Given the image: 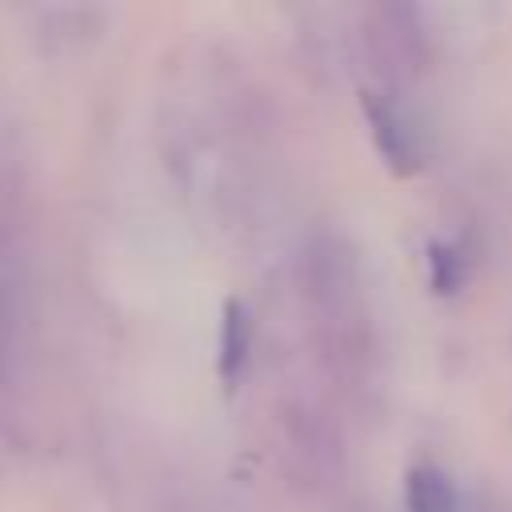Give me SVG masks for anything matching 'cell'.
Segmentation results:
<instances>
[{"instance_id":"obj_1","label":"cell","mask_w":512,"mask_h":512,"mask_svg":"<svg viewBox=\"0 0 512 512\" xmlns=\"http://www.w3.org/2000/svg\"><path fill=\"white\" fill-rule=\"evenodd\" d=\"M404 500H408V512H456V488L432 464H416L408 472Z\"/></svg>"},{"instance_id":"obj_2","label":"cell","mask_w":512,"mask_h":512,"mask_svg":"<svg viewBox=\"0 0 512 512\" xmlns=\"http://www.w3.org/2000/svg\"><path fill=\"white\" fill-rule=\"evenodd\" d=\"M368 108V120H372V136H376V148L384 152V160L392 168H412L416 164V152H412V140L404 132V124L384 108V104H364Z\"/></svg>"},{"instance_id":"obj_3","label":"cell","mask_w":512,"mask_h":512,"mask_svg":"<svg viewBox=\"0 0 512 512\" xmlns=\"http://www.w3.org/2000/svg\"><path fill=\"white\" fill-rule=\"evenodd\" d=\"M244 352H248V316L236 300H228L224 308V340H220V372L224 380H232L244 364Z\"/></svg>"},{"instance_id":"obj_4","label":"cell","mask_w":512,"mask_h":512,"mask_svg":"<svg viewBox=\"0 0 512 512\" xmlns=\"http://www.w3.org/2000/svg\"><path fill=\"white\" fill-rule=\"evenodd\" d=\"M428 264H432V284L440 292H452V284H456V256H452V248L432 244L428 248Z\"/></svg>"}]
</instances>
